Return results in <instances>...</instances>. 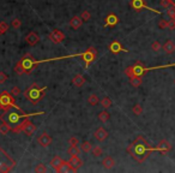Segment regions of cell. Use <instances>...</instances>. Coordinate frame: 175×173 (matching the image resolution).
Wrapping results in <instances>:
<instances>
[{"mask_svg":"<svg viewBox=\"0 0 175 173\" xmlns=\"http://www.w3.org/2000/svg\"><path fill=\"white\" fill-rule=\"evenodd\" d=\"M174 84H175V79H174Z\"/></svg>","mask_w":175,"mask_h":173,"instance_id":"cell-45","label":"cell"},{"mask_svg":"<svg viewBox=\"0 0 175 173\" xmlns=\"http://www.w3.org/2000/svg\"><path fill=\"white\" fill-rule=\"evenodd\" d=\"M80 152H82V149L78 146H70L69 149H67V154L71 155V156H79Z\"/></svg>","mask_w":175,"mask_h":173,"instance_id":"cell-22","label":"cell"},{"mask_svg":"<svg viewBox=\"0 0 175 173\" xmlns=\"http://www.w3.org/2000/svg\"><path fill=\"white\" fill-rule=\"evenodd\" d=\"M80 18L83 19V22H89L90 21V18H91V15H90V12L89 11H83L82 13H80Z\"/></svg>","mask_w":175,"mask_h":173,"instance_id":"cell-34","label":"cell"},{"mask_svg":"<svg viewBox=\"0 0 175 173\" xmlns=\"http://www.w3.org/2000/svg\"><path fill=\"white\" fill-rule=\"evenodd\" d=\"M37 142H39V144L41 147H43V148H46V147H48V146H50V143H52V137L48 135V133H46V132H43L40 137H39V139H37Z\"/></svg>","mask_w":175,"mask_h":173,"instance_id":"cell-13","label":"cell"},{"mask_svg":"<svg viewBox=\"0 0 175 173\" xmlns=\"http://www.w3.org/2000/svg\"><path fill=\"white\" fill-rule=\"evenodd\" d=\"M130 83L134 88H139V86L143 84V79L139 76H134V77H130Z\"/></svg>","mask_w":175,"mask_h":173,"instance_id":"cell-24","label":"cell"},{"mask_svg":"<svg viewBox=\"0 0 175 173\" xmlns=\"http://www.w3.org/2000/svg\"><path fill=\"white\" fill-rule=\"evenodd\" d=\"M94 137H95L98 142H103L104 139H107V137H108V132H107L103 128H98V129L94 132Z\"/></svg>","mask_w":175,"mask_h":173,"instance_id":"cell-16","label":"cell"},{"mask_svg":"<svg viewBox=\"0 0 175 173\" xmlns=\"http://www.w3.org/2000/svg\"><path fill=\"white\" fill-rule=\"evenodd\" d=\"M83 24V19L80 18V16H74L70 19V26L72 29H74V30H77V29H79Z\"/></svg>","mask_w":175,"mask_h":173,"instance_id":"cell-17","label":"cell"},{"mask_svg":"<svg viewBox=\"0 0 175 173\" xmlns=\"http://www.w3.org/2000/svg\"><path fill=\"white\" fill-rule=\"evenodd\" d=\"M96 55H97V51L94 47H89L84 53H80L79 56L84 60L85 63V69H89L90 64L96 59Z\"/></svg>","mask_w":175,"mask_h":173,"instance_id":"cell-7","label":"cell"},{"mask_svg":"<svg viewBox=\"0 0 175 173\" xmlns=\"http://www.w3.org/2000/svg\"><path fill=\"white\" fill-rule=\"evenodd\" d=\"M36 173H46L47 172V167H46V165H43V163H39L36 167H35V169H34Z\"/></svg>","mask_w":175,"mask_h":173,"instance_id":"cell-35","label":"cell"},{"mask_svg":"<svg viewBox=\"0 0 175 173\" xmlns=\"http://www.w3.org/2000/svg\"><path fill=\"white\" fill-rule=\"evenodd\" d=\"M101 105H102V107H103L104 109H107V108L112 107V105H113V101L110 100V97L106 96V97H103V99L101 100Z\"/></svg>","mask_w":175,"mask_h":173,"instance_id":"cell-29","label":"cell"},{"mask_svg":"<svg viewBox=\"0 0 175 173\" xmlns=\"http://www.w3.org/2000/svg\"><path fill=\"white\" fill-rule=\"evenodd\" d=\"M64 162V160L60 158V156H54L52 160H50V162H49V165H50V167L52 168H54V169H56L58 167H59L61 163Z\"/></svg>","mask_w":175,"mask_h":173,"instance_id":"cell-23","label":"cell"},{"mask_svg":"<svg viewBox=\"0 0 175 173\" xmlns=\"http://www.w3.org/2000/svg\"><path fill=\"white\" fill-rule=\"evenodd\" d=\"M156 147H157V150H158V152H161L163 155H166V154L171 149V144H170L168 141L162 139Z\"/></svg>","mask_w":175,"mask_h":173,"instance_id":"cell-10","label":"cell"},{"mask_svg":"<svg viewBox=\"0 0 175 173\" xmlns=\"http://www.w3.org/2000/svg\"><path fill=\"white\" fill-rule=\"evenodd\" d=\"M80 149H82V152H84V153H90V152L93 150V144H91L89 141H85V142H83V143L80 144Z\"/></svg>","mask_w":175,"mask_h":173,"instance_id":"cell-25","label":"cell"},{"mask_svg":"<svg viewBox=\"0 0 175 173\" xmlns=\"http://www.w3.org/2000/svg\"><path fill=\"white\" fill-rule=\"evenodd\" d=\"M119 17L116 16L115 13H109L106 17V26H115L116 24L119 23Z\"/></svg>","mask_w":175,"mask_h":173,"instance_id":"cell-14","label":"cell"},{"mask_svg":"<svg viewBox=\"0 0 175 173\" xmlns=\"http://www.w3.org/2000/svg\"><path fill=\"white\" fill-rule=\"evenodd\" d=\"M156 150H157V147H155V148L150 147L149 143L144 139V137L141 135L137 136L136 139L128 144V147L126 149V152L138 163H144V161L150 156V154Z\"/></svg>","mask_w":175,"mask_h":173,"instance_id":"cell-1","label":"cell"},{"mask_svg":"<svg viewBox=\"0 0 175 173\" xmlns=\"http://www.w3.org/2000/svg\"><path fill=\"white\" fill-rule=\"evenodd\" d=\"M175 66V64H168V65H160V66H152V67H147L144 66V64L141 62H137L134 65L132 66H127L125 69V75L127 77H134V76H139L141 77L144 73H147L151 70H158V69H168Z\"/></svg>","mask_w":175,"mask_h":173,"instance_id":"cell-2","label":"cell"},{"mask_svg":"<svg viewBox=\"0 0 175 173\" xmlns=\"http://www.w3.org/2000/svg\"><path fill=\"white\" fill-rule=\"evenodd\" d=\"M13 96H18V95H20L22 94V90H20V88L19 86H13V88L11 89V92H10Z\"/></svg>","mask_w":175,"mask_h":173,"instance_id":"cell-39","label":"cell"},{"mask_svg":"<svg viewBox=\"0 0 175 173\" xmlns=\"http://www.w3.org/2000/svg\"><path fill=\"white\" fill-rule=\"evenodd\" d=\"M15 72H16L17 75H23V73H24V71H23V69H22L19 62H18V63L16 64V66H15Z\"/></svg>","mask_w":175,"mask_h":173,"instance_id":"cell-41","label":"cell"},{"mask_svg":"<svg viewBox=\"0 0 175 173\" xmlns=\"http://www.w3.org/2000/svg\"><path fill=\"white\" fill-rule=\"evenodd\" d=\"M109 51H110L113 54H119L120 52H127V49L124 48V47L121 46V43L118 42V41H113V42L109 45Z\"/></svg>","mask_w":175,"mask_h":173,"instance_id":"cell-11","label":"cell"},{"mask_svg":"<svg viewBox=\"0 0 175 173\" xmlns=\"http://www.w3.org/2000/svg\"><path fill=\"white\" fill-rule=\"evenodd\" d=\"M25 41H26L28 45L35 46L36 43H39V41H40V36H39V34H36L35 32H30V33H29V34L26 35Z\"/></svg>","mask_w":175,"mask_h":173,"instance_id":"cell-12","label":"cell"},{"mask_svg":"<svg viewBox=\"0 0 175 173\" xmlns=\"http://www.w3.org/2000/svg\"><path fill=\"white\" fill-rule=\"evenodd\" d=\"M10 108H15L19 112H23L18 105H16L15 102V96L11 93L7 92H3L0 94V109H4V111H10Z\"/></svg>","mask_w":175,"mask_h":173,"instance_id":"cell-5","label":"cell"},{"mask_svg":"<svg viewBox=\"0 0 175 173\" xmlns=\"http://www.w3.org/2000/svg\"><path fill=\"white\" fill-rule=\"evenodd\" d=\"M7 81V75L5 72H0V84H4Z\"/></svg>","mask_w":175,"mask_h":173,"instance_id":"cell-42","label":"cell"},{"mask_svg":"<svg viewBox=\"0 0 175 173\" xmlns=\"http://www.w3.org/2000/svg\"><path fill=\"white\" fill-rule=\"evenodd\" d=\"M88 102H89V105H91V106H96V105H98L100 99L96 94H90L89 97H88Z\"/></svg>","mask_w":175,"mask_h":173,"instance_id":"cell-27","label":"cell"},{"mask_svg":"<svg viewBox=\"0 0 175 173\" xmlns=\"http://www.w3.org/2000/svg\"><path fill=\"white\" fill-rule=\"evenodd\" d=\"M56 172H59V173H66V172H74L72 165L70 163V161H64L59 167H58L55 169Z\"/></svg>","mask_w":175,"mask_h":173,"instance_id":"cell-15","label":"cell"},{"mask_svg":"<svg viewBox=\"0 0 175 173\" xmlns=\"http://www.w3.org/2000/svg\"><path fill=\"white\" fill-rule=\"evenodd\" d=\"M46 92H47V86H41L40 88L37 84H31L29 88L25 89L24 96L33 105H37L43 99V95H44Z\"/></svg>","mask_w":175,"mask_h":173,"instance_id":"cell-4","label":"cell"},{"mask_svg":"<svg viewBox=\"0 0 175 173\" xmlns=\"http://www.w3.org/2000/svg\"><path fill=\"white\" fill-rule=\"evenodd\" d=\"M167 13L170 17V19H174L175 21V7H168L167 9Z\"/></svg>","mask_w":175,"mask_h":173,"instance_id":"cell-40","label":"cell"},{"mask_svg":"<svg viewBox=\"0 0 175 173\" xmlns=\"http://www.w3.org/2000/svg\"><path fill=\"white\" fill-rule=\"evenodd\" d=\"M168 23H169V21H166L164 18H161V19L158 21V28H161V29H167V28H168Z\"/></svg>","mask_w":175,"mask_h":173,"instance_id":"cell-38","label":"cell"},{"mask_svg":"<svg viewBox=\"0 0 175 173\" xmlns=\"http://www.w3.org/2000/svg\"><path fill=\"white\" fill-rule=\"evenodd\" d=\"M102 166H103L106 169H112V168L115 166V160H114L112 156H106V158L102 160Z\"/></svg>","mask_w":175,"mask_h":173,"instance_id":"cell-20","label":"cell"},{"mask_svg":"<svg viewBox=\"0 0 175 173\" xmlns=\"http://www.w3.org/2000/svg\"><path fill=\"white\" fill-rule=\"evenodd\" d=\"M19 64H20L24 73H28L29 75V73L33 72V70L35 69V66L37 64H40V62L34 60V58L31 55H25V56H23L22 59L19 60Z\"/></svg>","mask_w":175,"mask_h":173,"instance_id":"cell-6","label":"cell"},{"mask_svg":"<svg viewBox=\"0 0 175 173\" xmlns=\"http://www.w3.org/2000/svg\"><path fill=\"white\" fill-rule=\"evenodd\" d=\"M166 1H167L171 7H175V0H166Z\"/></svg>","mask_w":175,"mask_h":173,"instance_id":"cell-44","label":"cell"},{"mask_svg":"<svg viewBox=\"0 0 175 173\" xmlns=\"http://www.w3.org/2000/svg\"><path fill=\"white\" fill-rule=\"evenodd\" d=\"M10 131H11V126L7 123L0 124V132H1L3 135H7V132H10Z\"/></svg>","mask_w":175,"mask_h":173,"instance_id":"cell-31","label":"cell"},{"mask_svg":"<svg viewBox=\"0 0 175 173\" xmlns=\"http://www.w3.org/2000/svg\"><path fill=\"white\" fill-rule=\"evenodd\" d=\"M11 26H12L13 29H18V28H20V26H22V21L18 19V18H15V19L12 21V23H11Z\"/></svg>","mask_w":175,"mask_h":173,"instance_id":"cell-37","label":"cell"},{"mask_svg":"<svg viewBox=\"0 0 175 173\" xmlns=\"http://www.w3.org/2000/svg\"><path fill=\"white\" fill-rule=\"evenodd\" d=\"M9 24L6 23V22H0V35H4V34H6L7 33V30H9Z\"/></svg>","mask_w":175,"mask_h":173,"instance_id":"cell-32","label":"cell"},{"mask_svg":"<svg viewBox=\"0 0 175 173\" xmlns=\"http://www.w3.org/2000/svg\"><path fill=\"white\" fill-rule=\"evenodd\" d=\"M97 117H98V120H100V122L106 123V122H108V120H109L110 114H109L107 111H102V112H100V113H98Z\"/></svg>","mask_w":175,"mask_h":173,"instance_id":"cell-26","label":"cell"},{"mask_svg":"<svg viewBox=\"0 0 175 173\" xmlns=\"http://www.w3.org/2000/svg\"><path fill=\"white\" fill-rule=\"evenodd\" d=\"M168 29L169 30H175V21L174 19H170L169 23H168Z\"/></svg>","mask_w":175,"mask_h":173,"instance_id":"cell-43","label":"cell"},{"mask_svg":"<svg viewBox=\"0 0 175 173\" xmlns=\"http://www.w3.org/2000/svg\"><path fill=\"white\" fill-rule=\"evenodd\" d=\"M162 49L164 51L166 54H171L175 52V43L173 42V40H168L166 41V43L162 46Z\"/></svg>","mask_w":175,"mask_h":173,"instance_id":"cell-18","label":"cell"},{"mask_svg":"<svg viewBox=\"0 0 175 173\" xmlns=\"http://www.w3.org/2000/svg\"><path fill=\"white\" fill-rule=\"evenodd\" d=\"M131 6H132V9H134L136 11H139V10H141V9H147V10L154 11V12H156V13H160L158 11H156V10L151 9V7H149L148 5H145L144 0H131Z\"/></svg>","mask_w":175,"mask_h":173,"instance_id":"cell-9","label":"cell"},{"mask_svg":"<svg viewBox=\"0 0 175 173\" xmlns=\"http://www.w3.org/2000/svg\"><path fill=\"white\" fill-rule=\"evenodd\" d=\"M72 83H73L76 86H78V88H80V86H83L84 83H85V78H84L83 75L78 73V75H76V76L72 78Z\"/></svg>","mask_w":175,"mask_h":173,"instance_id":"cell-21","label":"cell"},{"mask_svg":"<svg viewBox=\"0 0 175 173\" xmlns=\"http://www.w3.org/2000/svg\"><path fill=\"white\" fill-rule=\"evenodd\" d=\"M48 37H49V40H50L52 42H54V43H61V42L65 40V34H64L61 30H59V29H54V30H52V32L49 33Z\"/></svg>","mask_w":175,"mask_h":173,"instance_id":"cell-8","label":"cell"},{"mask_svg":"<svg viewBox=\"0 0 175 173\" xmlns=\"http://www.w3.org/2000/svg\"><path fill=\"white\" fill-rule=\"evenodd\" d=\"M132 113H133L134 115H137V117L141 115V114H143V107H141V105L136 103V105L132 107Z\"/></svg>","mask_w":175,"mask_h":173,"instance_id":"cell-28","label":"cell"},{"mask_svg":"<svg viewBox=\"0 0 175 173\" xmlns=\"http://www.w3.org/2000/svg\"><path fill=\"white\" fill-rule=\"evenodd\" d=\"M41 113V112H40ZM37 113H31V114H25L24 112H11V111H4V113L0 114V120L3 123H7L10 126L18 125L23 119L29 118L31 115H35Z\"/></svg>","mask_w":175,"mask_h":173,"instance_id":"cell-3","label":"cell"},{"mask_svg":"<svg viewBox=\"0 0 175 173\" xmlns=\"http://www.w3.org/2000/svg\"><path fill=\"white\" fill-rule=\"evenodd\" d=\"M69 161H70V163L72 165L74 172H77L78 168H80V167L83 166V160L79 159V156H71V159H70Z\"/></svg>","mask_w":175,"mask_h":173,"instance_id":"cell-19","label":"cell"},{"mask_svg":"<svg viewBox=\"0 0 175 173\" xmlns=\"http://www.w3.org/2000/svg\"><path fill=\"white\" fill-rule=\"evenodd\" d=\"M69 144H70V146H79V139H78V137H76V136L70 137Z\"/></svg>","mask_w":175,"mask_h":173,"instance_id":"cell-36","label":"cell"},{"mask_svg":"<svg viewBox=\"0 0 175 173\" xmlns=\"http://www.w3.org/2000/svg\"><path fill=\"white\" fill-rule=\"evenodd\" d=\"M151 49L155 52V53H158L161 49H162V45H161V42L160 41H154L152 43H151Z\"/></svg>","mask_w":175,"mask_h":173,"instance_id":"cell-33","label":"cell"},{"mask_svg":"<svg viewBox=\"0 0 175 173\" xmlns=\"http://www.w3.org/2000/svg\"><path fill=\"white\" fill-rule=\"evenodd\" d=\"M91 153H93V155H94L95 158H100V156L103 154V150H102V148H101L100 146H94Z\"/></svg>","mask_w":175,"mask_h":173,"instance_id":"cell-30","label":"cell"}]
</instances>
